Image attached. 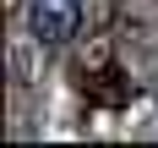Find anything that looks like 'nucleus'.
Listing matches in <instances>:
<instances>
[{
  "label": "nucleus",
  "mask_w": 158,
  "mask_h": 148,
  "mask_svg": "<svg viewBox=\"0 0 158 148\" xmlns=\"http://www.w3.org/2000/svg\"><path fill=\"white\" fill-rule=\"evenodd\" d=\"M82 28V0H33L27 6V33L38 44H71Z\"/></svg>",
  "instance_id": "nucleus-1"
}]
</instances>
